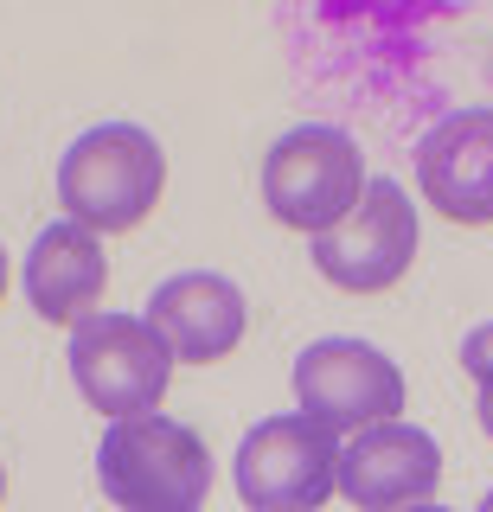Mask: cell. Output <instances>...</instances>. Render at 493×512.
<instances>
[{
    "mask_svg": "<svg viewBox=\"0 0 493 512\" xmlns=\"http://www.w3.org/2000/svg\"><path fill=\"white\" fill-rule=\"evenodd\" d=\"M167 186V154L141 122H103L71 141L58 160V205L84 231H135L161 205Z\"/></svg>",
    "mask_w": 493,
    "mask_h": 512,
    "instance_id": "obj_1",
    "label": "cell"
},
{
    "mask_svg": "<svg viewBox=\"0 0 493 512\" xmlns=\"http://www.w3.org/2000/svg\"><path fill=\"white\" fill-rule=\"evenodd\" d=\"M97 480L122 512H199L212 493L205 436L173 416H122L97 448Z\"/></svg>",
    "mask_w": 493,
    "mask_h": 512,
    "instance_id": "obj_2",
    "label": "cell"
},
{
    "mask_svg": "<svg viewBox=\"0 0 493 512\" xmlns=\"http://www.w3.org/2000/svg\"><path fill=\"white\" fill-rule=\"evenodd\" d=\"M365 199V154L346 128L301 122L263 160V205L276 224L321 237Z\"/></svg>",
    "mask_w": 493,
    "mask_h": 512,
    "instance_id": "obj_3",
    "label": "cell"
},
{
    "mask_svg": "<svg viewBox=\"0 0 493 512\" xmlns=\"http://www.w3.org/2000/svg\"><path fill=\"white\" fill-rule=\"evenodd\" d=\"M173 378V352L154 340L148 320L135 314H90L84 327H71V384L84 391L90 410H103L109 423L122 416H154Z\"/></svg>",
    "mask_w": 493,
    "mask_h": 512,
    "instance_id": "obj_4",
    "label": "cell"
},
{
    "mask_svg": "<svg viewBox=\"0 0 493 512\" xmlns=\"http://www.w3.org/2000/svg\"><path fill=\"white\" fill-rule=\"evenodd\" d=\"M340 493V436L314 416H263L237 442V500L250 512H314Z\"/></svg>",
    "mask_w": 493,
    "mask_h": 512,
    "instance_id": "obj_5",
    "label": "cell"
},
{
    "mask_svg": "<svg viewBox=\"0 0 493 512\" xmlns=\"http://www.w3.org/2000/svg\"><path fill=\"white\" fill-rule=\"evenodd\" d=\"M417 263V205L397 180H365V199L314 237V269L346 295H385Z\"/></svg>",
    "mask_w": 493,
    "mask_h": 512,
    "instance_id": "obj_6",
    "label": "cell"
},
{
    "mask_svg": "<svg viewBox=\"0 0 493 512\" xmlns=\"http://www.w3.org/2000/svg\"><path fill=\"white\" fill-rule=\"evenodd\" d=\"M295 397L301 416H314L327 436H365L378 423H397L404 372L372 340H314L295 359Z\"/></svg>",
    "mask_w": 493,
    "mask_h": 512,
    "instance_id": "obj_7",
    "label": "cell"
},
{
    "mask_svg": "<svg viewBox=\"0 0 493 512\" xmlns=\"http://www.w3.org/2000/svg\"><path fill=\"white\" fill-rule=\"evenodd\" d=\"M442 480V448L417 423H378L340 448V493L359 512H417Z\"/></svg>",
    "mask_w": 493,
    "mask_h": 512,
    "instance_id": "obj_8",
    "label": "cell"
},
{
    "mask_svg": "<svg viewBox=\"0 0 493 512\" xmlns=\"http://www.w3.org/2000/svg\"><path fill=\"white\" fill-rule=\"evenodd\" d=\"M141 320L154 327V340H161L173 359L218 365V359H231V352H237V340H244L250 301H244V288H237V282L212 276V269H186V276H167L161 288H154Z\"/></svg>",
    "mask_w": 493,
    "mask_h": 512,
    "instance_id": "obj_9",
    "label": "cell"
},
{
    "mask_svg": "<svg viewBox=\"0 0 493 512\" xmlns=\"http://www.w3.org/2000/svg\"><path fill=\"white\" fill-rule=\"evenodd\" d=\"M417 186L442 218L493 224V109H455L417 141Z\"/></svg>",
    "mask_w": 493,
    "mask_h": 512,
    "instance_id": "obj_10",
    "label": "cell"
},
{
    "mask_svg": "<svg viewBox=\"0 0 493 512\" xmlns=\"http://www.w3.org/2000/svg\"><path fill=\"white\" fill-rule=\"evenodd\" d=\"M103 282H109V256L97 244V231L58 218L45 224L26 250V301L52 320V327H84L103 301Z\"/></svg>",
    "mask_w": 493,
    "mask_h": 512,
    "instance_id": "obj_11",
    "label": "cell"
},
{
    "mask_svg": "<svg viewBox=\"0 0 493 512\" xmlns=\"http://www.w3.org/2000/svg\"><path fill=\"white\" fill-rule=\"evenodd\" d=\"M461 372L481 384V391H493V320H487V327H474L468 340H461Z\"/></svg>",
    "mask_w": 493,
    "mask_h": 512,
    "instance_id": "obj_12",
    "label": "cell"
},
{
    "mask_svg": "<svg viewBox=\"0 0 493 512\" xmlns=\"http://www.w3.org/2000/svg\"><path fill=\"white\" fill-rule=\"evenodd\" d=\"M481 429L493 436V391H481Z\"/></svg>",
    "mask_w": 493,
    "mask_h": 512,
    "instance_id": "obj_13",
    "label": "cell"
},
{
    "mask_svg": "<svg viewBox=\"0 0 493 512\" xmlns=\"http://www.w3.org/2000/svg\"><path fill=\"white\" fill-rule=\"evenodd\" d=\"M0 295H7V250H0Z\"/></svg>",
    "mask_w": 493,
    "mask_h": 512,
    "instance_id": "obj_14",
    "label": "cell"
},
{
    "mask_svg": "<svg viewBox=\"0 0 493 512\" xmlns=\"http://www.w3.org/2000/svg\"><path fill=\"white\" fill-rule=\"evenodd\" d=\"M481 512H493V493H487V500H481Z\"/></svg>",
    "mask_w": 493,
    "mask_h": 512,
    "instance_id": "obj_15",
    "label": "cell"
},
{
    "mask_svg": "<svg viewBox=\"0 0 493 512\" xmlns=\"http://www.w3.org/2000/svg\"><path fill=\"white\" fill-rule=\"evenodd\" d=\"M0 500H7V474H0Z\"/></svg>",
    "mask_w": 493,
    "mask_h": 512,
    "instance_id": "obj_16",
    "label": "cell"
},
{
    "mask_svg": "<svg viewBox=\"0 0 493 512\" xmlns=\"http://www.w3.org/2000/svg\"><path fill=\"white\" fill-rule=\"evenodd\" d=\"M417 512H442V506H417Z\"/></svg>",
    "mask_w": 493,
    "mask_h": 512,
    "instance_id": "obj_17",
    "label": "cell"
}]
</instances>
